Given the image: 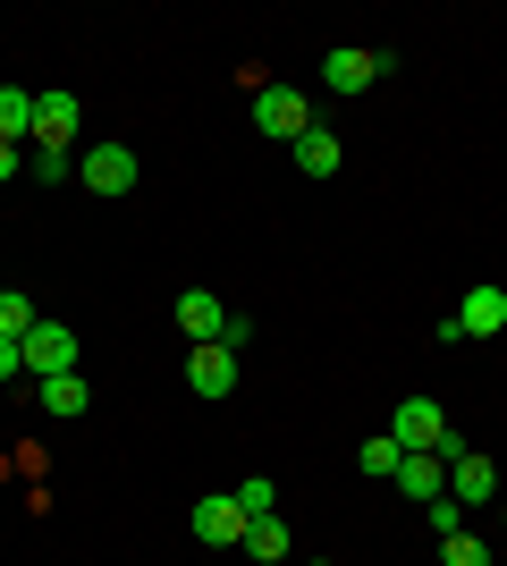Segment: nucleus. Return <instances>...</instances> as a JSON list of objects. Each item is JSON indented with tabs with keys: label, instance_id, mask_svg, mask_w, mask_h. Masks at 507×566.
I'll return each mask as SVG.
<instances>
[{
	"label": "nucleus",
	"instance_id": "obj_8",
	"mask_svg": "<svg viewBox=\"0 0 507 566\" xmlns=\"http://www.w3.org/2000/svg\"><path fill=\"white\" fill-rule=\"evenodd\" d=\"M389 76V51H330L321 60V85L330 94H363V85H381Z\"/></svg>",
	"mask_w": 507,
	"mask_h": 566
},
{
	"label": "nucleus",
	"instance_id": "obj_10",
	"mask_svg": "<svg viewBox=\"0 0 507 566\" xmlns=\"http://www.w3.org/2000/svg\"><path fill=\"white\" fill-rule=\"evenodd\" d=\"M389 482H398V491H406V499H423V507H432V499L448 491V457H440V449H406V457H398V473H389Z\"/></svg>",
	"mask_w": 507,
	"mask_h": 566
},
{
	"label": "nucleus",
	"instance_id": "obj_2",
	"mask_svg": "<svg viewBox=\"0 0 507 566\" xmlns=\"http://www.w3.org/2000/svg\"><path fill=\"white\" fill-rule=\"evenodd\" d=\"M178 331H187V347H203V338H229V347H245V322L229 305H220V296H203V287H187V296H178Z\"/></svg>",
	"mask_w": 507,
	"mask_h": 566
},
{
	"label": "nucleus",
	"instance_id": "obj_15",
	"mask_svg": "<svg viewBox=\"0 0 507 566\" xmlns=\"http://www.w3.org/2000/svg\"><path fill=\"white\" fill-rule=\"evenodd\" d=\"M0 144H34V94L0 85Z\"/></svg>",
	"mask_w": 507,
	"mask_h": 566
},
{
	"label": "nucleus",
	"instance_id": "obj_23",
	"mask_svg": "<svg viewBox=\"0 0 507 566\" xmlns=\"http://www.w3.org/2000/svg\"><path fill=\"white\" fill-rule=\"evenodd\" d=\"M25 373V355H18V338H0V380H18Z\"/></svg>",
	"mask_w": 507,
	"mask_h": 566
},
{
	"label": "nucleus",
	"instance_id": "obj_7",
	"mask_svg": "<svg viewBox=\"0 0 507 566\" xmlns=\"http://www.w3.org/2000/svg\"><path fill=\"white\" fill-rule=\"evenodd\" d=\"M76 94H34V153H68L76 144Z\"/></svg>",
	"mask_w": 507,
	"mask_h": 566
},
{
	"label": "nucleus",
	"instance_id": "obj_22",
	"mask_svg": "<svg viewBox=\"0 0 507 566\" xmlns=\"http://www.w3.org/2000/svg\"><path fill=\"white\" fill-rule=\"evenodd\" d=\"M423 516H432V533H440V542H448V533H465V524H457V516H465V507H457V499H448V491H440V499H432V507H423Z\"/></svg>",
	"mask_w": 507,
	"mask_h": 566
},
{
	"label": "nucleus",
	"instance_id": "obj_5",
	"mask_svg": "<svg viewBox=\"0 0 507 566\" xmlns=\"http://www.w3.org/2000/svg\"><path fill=\"white\" fill-rule=\"evenodd\" d=\"M187 389L194 398H229V389H237V347H229V338L187 347Z\"/></svg>",
	"mask_w": 507,
	"mask_h": 566
},
{
	"label": "nucleus",
	"instance_id": "obj_21",
	"mask_svg": "<svg viewBox=\"0 0 507 566\" xmlns=\"http://www.w3.org/2000/svg\"><path fill=\"white\" fill-rule=\"evenodd\" d=\"M25 169H34L43 187H60V178H76V153H34V161H25Z\"/></svg>",
	"mask_w": 507,
	"mask_h": 566
},
{
	"label": "nucleus",
	"instance_id": "obj_13",
	"mask_svg": "<svg viewBox=\"0 0 507 566\" xmlns=\"http://www.w3.org/2000/svg\"><path fill=\"white\" fill-rule=\"evenodd\" d=\"M338 161H347V153H338L330 127H305V136H296V169H305V178H338Z\"/></svg>",
	"mask_w": 507,
	"mask_h": 566
},
{
	"label": "nucleus",
	"instance_id": "obj_20",
	"mask_svg": "<svg viewBox=\"0 0 507 566\" xmlns=\"http://www.w3.org/2000/svg\"><path fill=\"white\" fill-rule=\"evenodd\" d=\"M237 507H245V524H254V516H271V507H279V491L254 473V482H237Z\"/></svg>",
	"mask_w": 507,
	"mask_h": 566
},
{
	"label": "nucleus",
	"instance_id": "obj_1",
	"mask_svg": "<svg viewBox=\"0 0 507 566\" xmlns=\"http://www.w3.org/2000/svg\"><path fill=\"white\" fill-rule=\"evenodd\" d=\"M507 331V287H465V305L440 322V347H457V338H499Z\"/></svg>",
	"mask_w": 507,
	"mask_h": 566
},
{
	"label": "nucleus",
	"instance_id": "obj_3",
	"mask_svg": "<svg viewBox=\"0 0 507 566\" xmlns=\"http://www.w3.org/2000/svg\"><path fill=\"white\" fill-rule=\"evenodd\" d=\"M254 127L279 136V144H296L305 127H314V102L296 94V85H263V94H254Z\"/></svg>",
	"mask_w": 507,
	"mask_h": 566
},
{
	"label": "nucleus",
	"instance_id": "obj_19",
	"mask_svg": "<svg viewBox=\"0 0 507 566\" xmlns=\"http://www.w3.org/2000/svg\"><path fill=\"white\" fill-rule=\"evenodd\" d=\"M34 322H43V313L25 305V296H0V338H25Z\"/></svg>",
	"mask_w": 507,
	"mask_h": 566
},
{
	"label": "nucleus",
	"instance_id": "obj_24",
	"mask_svg": "<svg viewBox=\"0 0 507 566\" xmlns=\"http://www.w3.org/2000/svg\"><path fill=\"white\" fill-rule=\"evenodd\" d=\"M18 169H25V153H18V144H0V187H9Z\"/></svg>",
	"mask_w": 507,
	"mask_h": 566
},
{
	"label": "nucleus",
	"instance_id": "obj_16",
	"mask_svg": "<svg viewBox=\"0 0 507 566\" xmlns=\"http://www.w3.org/2000/svg\"><path fill=\"white\" fill-rule=\"evenodd\" d=\"M245 549H254L263 566H279L296 542H288V524H279V516H254V524H245Z\"/></svg>",
	"mask_w": 507,
	"mask_h": 566
},
{
	"label": "nucleus",
	"instance_id": "obj_14",
	"mask_svg": "<svg viewBox=\"0 0 507 566\" xmlns=\"http://www.w3.org/2000/svg\"><path fill=\"white\" fill-rule=\"evenodd\" d=\"M34 398H43V415H60V423H68V415H85V406H94V389H85L76 373H60V380H34Z\"/></svg>",
	"mask_w": 507,
	"mask_h": 566
},
{
	"label": "nucleus",
	"instance_id": "obj_11",
	"mask_svg": "<svg viewBox=\"0 0 507 566\" xmlns=\"http://www.w3.org/2000/svg\"><path fill=\"white\" fill-rule=\"evenodd\" d=\"M194 542H212V549L245 542V507H237V491H220V499H194Z\"/></svg>",
	"mask_w": 507,
	"mask_h": 566
},
{
	"label": "nucleus",
	"instance_id": "obj_6",
	"mask_svg": "<svg viewBox=\"0 0 507 566\" xmlns=\"http://www.w3.org/2000/svg\"><path fill=\"white\" fill-rule=\"evenodd\" d=\"M76 178L94 195H127L136 187V153H127V144H85V153H76Z\"/></svg>",
	"mask_w": 507,
	"mask_h": 566
},
{
	"label": "nucleus",
	"instance_id": "obj_12",
	"mask_svg": "<svg viewBox=\"0 0 507 566\" xmlns=\"http://www.w3.org/2000/svg\"><path fill=\"white\" fill-rule=\"evenodd\" d=\"M448 499H457V507H474V499H499V465H490V457H448Z\"/></svg>",
	"mask_w": 507,
	"mask_h": 566
},
{
	"label": "nucleus",
	"instance_id": "obj_25",
	"mask_svg": "<svg viewBox=\"0 0 507 566\" xmlns=\"http://www.w3.org/2000/svg\"><path fill=\"white\" fill-rule=\"evenodd\" d=\"M499 524H507V507H499Z\"/></svg>",
	"mask_w": 507,
	"mask_h": 566
},
{
	"label": "nucleus",
	"instance_id": "obj_4",
	"mask_svg": "<svg viewBox=\"0 0 507 566\" xmlns=\"http://www.w3.org/2000/svg\"><path fill=\"white\" fill-rule=\"evenodd\" d=\"M18 355L34 364V380H60V373H76V331L68 322H34V331L18 338Z\"/></svg>",
	"mask_w": 507,
	"mask_h": 566
},
{
	"label": "nucleus",
	"instance_id": "obj_17",
	"mask_svg": "<svg viewBox=\"0 0 507 566\" xmlns=\"http://www.w3.org/2000/svg\"><path fill=\"white\" fill-rule=\"evenodd\" d=\"M398 457H406V449H398L389 431H372V440H363V449H356V465L372 473V482H389V473H398Z\"/></svg>",
	"mask_w": 507,
	"mask_h": 566
},
{
	"label": "nucleus",
	"instance_id": "obj_9",
	"mask_svg": "<svg viewBox=\"0 0 507 566\" xmlns=\"http://www.w3.org/2000/svg\"><path fill=\"white\" fill-rule=\"evenodd\" d=\"M389 440H398V449H440V440H448V415H440L432 398H406L389 415Z\"/></svg>",
	"mask_w": 507,
	"mask_h": 566
},
{
	"label": "nucleus",
	"instance_id": "obj_18",
	"mask_svg": "<svg viewBox=\"0 0 507 566\" xmlns=\"http://www.w3.org/2000/svg\"><path fill=\"white\" fill-rule=\"evenodd\" d=\"M440 566H490V549L474 542V533H448V542H440Z\"/></svg>",
	"mask_w": 507,
	"mask_h": 566
}]
</instances>
